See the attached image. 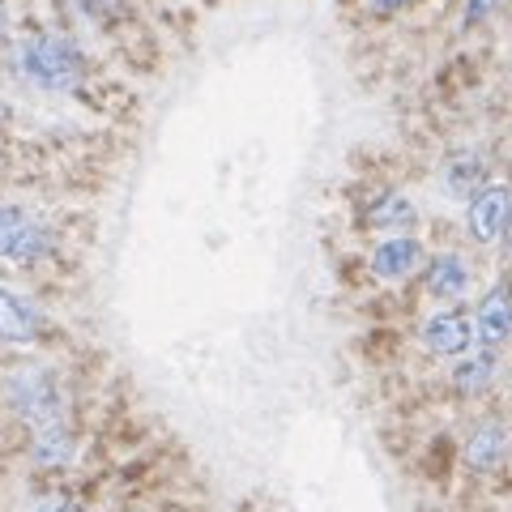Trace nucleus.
Returning <instances> with one entry per match:
<instances>
[{"mask_svg": "<svg viewBox=\"0 0 512 512\" xmlns=\"http://www.w3.org/2000/svg\"><path fill=\"white\" fill-rule=\"evenodd\" d=\"M13 64L35 90L47 94H69L77 82H82V60L64 39L56 35H26L13 47Z\"/></svg>", "mask_w": 512, "mask_h": 512, "instance_id": "f257e3e1", "label": "nucleus"}, {"mask_svg": "<svg viewBox=\"0 0 512 512\" xmlns=\"http://www.w3.org/2000/svg\"><path fill=\"white\" fill-rule=\"evenodd\" d=\"M5 397L30 423V431L47 427V423H64V393L47 367H18V372H9Z\"/></svg>", "mask_w": 512, "mask_h": 512, "instance_id": "f03ea898", "label": "nucleus"}, {"mask_svg": "<svg viewBox=\"0 0 512 512\" xmlns=\"http://www.w3.org/2000/svg\"><path fill=\"white\" fill-rule=\"evenodd\" d=\"M52 248V235L39 218H30L22 205H0V261L35 265Z\"/></svg>", "mask_w": 512, "mask_h": 512, "instance_id": "7ed1b4c3", "label": "nucleus"}, {"mask_svg": "<svg viewBox=\"0 0 512 512\" xmlns=\"http://www.w3.org/2000/svg\"><path fill=\"white\" fill-rule=\"evenodd\" d=\"M466 227L478 244H500L512 227V188L508 184H487L466 210Z\"/></svg>", "mask_w": 512, "mask_h": 512, "instance_id": "20e7f679", "label": "nucleus"}, {"mask_svg": "<svg viewBox=\"0 0 512 512\" xmlns=\"http://www.w3.org/2000/svg\"><path fill=\"white\" fill-rule=\"evenodd\" d=\"M419 338L427 346V355H436V359H466L470 346L478 342V333L470 325V316H461V312H436V316H427V325H423Z\"/></svg>", "mask_w": 512, "mask_h": 512, "instance_id": "39448f33", "label": "nucleus"}, {"mask_svg": "<svg viewBox=\"0 0 512 512\" xmlns=\"http://www.w3.org/2000/svg\"><path fill=\"white\" fill-rule=\"evenodd\" d=\"M474 333H478V342H483L487 350L495 346H504L512 338V282L500 278L491 286V291L483 295V303H478V312H474Z\"/></svg>", "mask_w": 512, "mask_h": 512, "instance_id": "423d86ee", "label": "nucleus"}, {"mask_svg": "<svg viewBox=\"0 0 512 512\" xmlns=\"http://www.w3.org/2000/svg\"><path fill=\"white\" fill-rule=\"evenodd\" d=\"M423 265V244L414 235H389L372 248V274L380 282H402Z\"/></svg>", "mask_w": 512, "mask_h": 512, "instance_id": "0eeeda50", "label": "nucleus"}, {"mask_svg": "<svg viewBox=\"0 0 512 512\" xmlns=\"http://www.w3.org/2000/svg\"><path fill=\"white\" fill-rule=\"evenodd\" d=\"M508 448H512V436L504 423H478L466 440V466L478 474H495L508 461Z\"/></svg>", "mask_w": 512, "mask_h": 512, "instance_id": "6e6552de", "label": "nucleus"}, {"mask_svg": "<svg viewBox=\"0 0 512 512\" xmlns=\"http://www.w3.org/2000/svg\"><path fill=\"white\" fill-rule=\"evenodd\" d=\"M43 329L39 308L26 295L0 286V342H35Z\"/></svg>", "mask_w": 512, "mask_h": 512, "instance_id": "1a4fd4ad", "label": "nucleus"}, {"mask_svg": "<svg viewBox=\"0 0 512 512\" xmlns=\"http://www.w3.org/2000/svg\"><path fill=\"white\" fill-rule=\"evenodd\" d=\"M470 261L466 256H457V252H440L436 261L427 265V295L431 299H444V303H453L470 291Z\"/></svg>", "mask_w": 512, "mask_h": 512, "instance_id": "9d476101", "label": "nucleus"}, {"mask_svg": "<svg viewBox=\"0 0 512 512\" xmlns=\"http://www.w3.org/2000/svg\"><path fill=\"white\" fill-rule=\"evenodd\" d=\"M483 175H487V167H483V154H474V150H461V154H453L444 163V192L448 197H461V201H474L478 192H483L487 184H483Z\"/></svg>", "mask_w": 512, "mask_h": 512, "instance_id": "9b49d317", "label": "nucleus"}, {"mask_svg": "<svg viewBox=\"0 0 512 512\" xmlns=\"http://www.w3.org/2000/svg\"><path fill=\"white\" fill-rule=\"evenodd\" d=\"M73 448H77V440H73L69 423H47V427H35V436H30V457H35L39 466H47V470L69 466Z\"/></svg>", "mask_w": 512, "mask_h": 512, "instance_id": "f8f14e48", "label": "nucleus"}, {"mask_svg": "<svg viewBox=\"0 0 512 512\" xmlns=\"http://www.w3.org/2000/svg\"><path fill=\"white\" fill-rule=\"evenodd\" d=\"M495 350H470L466 359H457V367H453V389L457 393H483L487 384L495 380Z\"/></svg>", "mask_w": 512, "mask_h": 512, "instance_id": "ddd939ff", "label": "nucleus"}, {"mask_svg": "<svg viewBox=\"0 0 512 512\" xmlns=\"http://www.w3.org/2000/svg\"><path fill=\"white\" fill-rule=\"evenodd\" d=\"M414 201L402 197V192H384V197L372 201V210H367V227H380V231H406L414 227Z\"/></svg>", "mask_w": 512, "mask_h": 512, "instance_id": "4468645a", "label": "nucleus"}, {"mask_svg": "<svg viewBox=\"0 0 512 512\" xmlns=\"http://www.w3.org/2000/svg\"><path fill=\"white\" fill-rule=\"evenodd\" d=\"M64 9L77 13V18H107L116 9V0H64Z\"/></svg>", "mask_w": 512, "mask_h": 512, "instance_id": "2eb2a0df", "label": "nucleus"}, {"mask_svg": "<svg viewBox=\"0 0 512 512\" xmlns=\"http://www.w3.org/2000/svg\"><path fill=\"white\" fill-rule=\"evenodd\" d=\"M495 5H500V0H466V13H461V26L466 30H474V26H483L491 13H495Z\"/></svg>", "mask_w": 512, "mask_h": 512, "instance_id": "dca6fc26", "label": "nucleus"}, {"mask_svg": "<svg viewBox=\"0 0 512 512\" xmlns=\"http://www.w3.org/2000/svg\"><path fill=\"white\" fill-rule=\"evenodd\" d=\"M410 5H419V0H363L367 13H402Z\"/></svg>", "mask_w": 512, "mask_h": 512, "instance_id": "f3484780", "label": "nucleus"}, {"mask_svg": "<svg viewBox=\"0 0 512 512\" xmlns=\"http://www.w3.org/2000/svg\"><path fill=\"white\" fill-rule=\"evenodd\" d=\"M5 30H9V9L0 5V39H5Z\"/></svg>", "mask_w": 512, "mask_h": 512, "instance_id": "a211bd4d", "label": "nucleus"}]
</instances>
